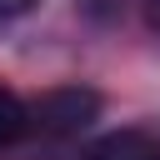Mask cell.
I'll return each instance as SVG.
<instances>
[{"instance_id":"4","label":"cell","mask_w":160,"mask_h":160,"mask_svg":"<svg viewBox=\"0 0 160 160\" xmlns=\"http://www.w3.org/2000/svg\"><path fill=\"white\" fill-rule=\"evenodd\" d=\"M40 0H0V20H15V15H25V10H35Z\"/></svg>"},{"instance_id":"5","label":"cell","mask_w":160,"mask_h":160,"mask_svg":"<svg viewBox=\"0 0 160 160\" xmlns=\"http://www.w3.org/2000/svg\"><path fill=\"white\" fill-rule=\"evenodd\" d=\"M140 5H145V20H150V25L160 30V0H140Z\"/></svg>"},{"instance_id":"3","label":"cell","mask_w":160,"mask_h":160,"mask_svg":"<svg viewBox=\"0 0 160 160\" xmlns=\"http://www.w3.org/2000/svg\"><path fill=\"white\" fill-rule=\"evenodd\" d=\"M25 135H30V105H25L15 90H5V85H0V150L20 145Z\"/></svg>"},{"instance_id":"1","label":"cell","mask_w":160,"mask_h":160,"mask_svg":"<svg viewBox=\"0 0 160 160\" xmlns=\"http://www.w3.org/2000/svg\"><path fill=\"white\" fill-rule=\"evenodd\" d=\"M100 115V95L85 90V85H60V90H45L35 105H30V130H40L45 140H70L80 135L85 125H95Z\"/></svg>"},{"instance_id":"2","label":"cell","mask_w":160,"mask_h":160,"mask_svg":"<svg viewBox=\"0 0 160 160\" xmlns=\"http://www.w3.org/2000/svg\"><path fill=\"white\" fill-rule=\"evenodd\" d=\"M80 160H160V140L150 130H110Z\"/></svg>"}]
</instances>
